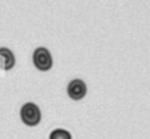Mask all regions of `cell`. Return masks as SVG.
<instances>
[{"instance_id":"1","label":"cell","mask_w":150,"mask_h":139,"mask_svg":"<svg viewBox=\"0 0 150 139\" xmlns=\"http://www.w3.org/2000/svg\"><path fill=\"white\" fill-rule=\"evenodd\" d=\"M20 118L25 125L36 126L41 120V111L35 103H25L20 109Z\"/></svg>"},{"instance_id":"2","label":"cell","mask_w":150,"mask_h":139,"mask_svg":"<svg viewBox=\"0 0 150 139\" xmlns=\"http://www.w3.org/2000/svg\"><path fill=\"white\" fill-rule=\"evenodd\" d=\"M33 63L40 71H48L53 67V57L50 51L45 47H39L33 53Z\"/></svg>"},{"instance_id":"3","label":"cell","mask_w":150,"mask_h":139,"mask_svg":"<svg viewBox=\"0 0 150 139\" xmlns=\"http://www.w3.org/2000/svg\"><path fill=\"white\" fill-rule=\"evenodd\" d=\"M67 93L71 99L80 100L87 95V85L82 79L75 78L69 82L67 86Z\"/></svg>"},{"instance_id":"4","label":"cell","mask_w":150,"mask_h":139,"mask_svg":"<svg viewBox=\"0 0 150 139\" xmlns=\"http://www.w3.org/2000/svg\"><path fill=\"white\" fill-rule=\"evenodd\" d=\"M15 65V56L13 51L6 47L0 48V69L11 70Z\"/></svg>"},{"instance_id":"5","label":"cell","mask_w":150,"mask_h":139,"mask_svg":"<svg viewBox=\"0 0 150 139\" xmlns=\"http://www.w3.org/2000/svg\"><path fill=\"white\" fill-rule=\"evenodd\" d=\"M49 139H73L69 131L64 128H55L50 132Z\"/></svg>"}]
</instances>
